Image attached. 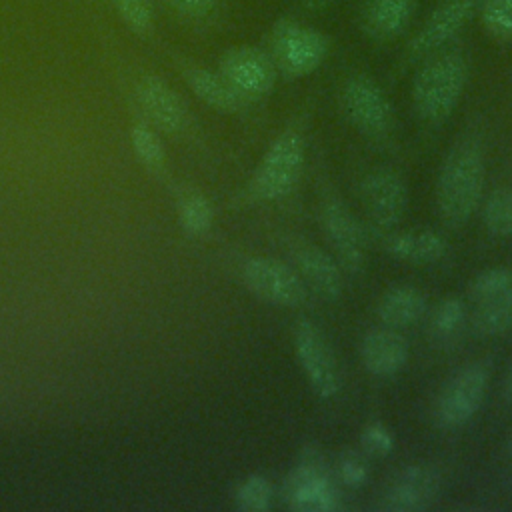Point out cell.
I'll return each mask as SVG.
<instances>
[{
  "label": "cell",
  "mask_w": 512,
  "mask_h": 512,
  "mask_svg": "<svg viewBox=\"0 0 512 512\" xmlns=\"http://www.w3.org/2000/svg\"><path fill=\"white\" fill-rule=\"evenodd\" d=\"M484 226L494 236H512V190H496L482 210Z\"/></svg>",
  "instance_id": "obj_23"
},
{
  "label": "cell",
  "mask_w": 512,
  "mask_h": 512,
  "mask_svg": "<svg viewBox=\"0 0 512 512\" xmlns=\"http://www.w3.org/2000/svg\"><path fill=\"white\" fill-rule=\"evenodd\" d=\"M236 506L246 512H264L272 506L274 488L268 478L252 474L240 482L236 488Z\"/></svg>",
  "instance_id": "obj_24"
},
{
  "label": "cell",
  "mask_w": 512,
  "mask_h": 512,
  "mask_svg": "<svg viewBox=\"0 0 512 512\" xmlns=\"http://www.w3.org/2000/svg\"><path fill=\"white\" fill-rule=\"evenodd\" d=\"M242 278L246 288L260 300L296 308L306 300V284L300 274L288 264L274 258H250L242 266Z\"/></svg>",
  "instance_id": "obj_7"
},
{
  "label": "cell",
  "mask_w": 512,
  "mask_h": 512,
  "mask_svg": "<svg viewBox=\"0 0 512 512\" xmlns=\"http://www.w3.org/2000/svg\"><path fill=\"white\" fill-rule=\"evenodd\" d=\"M130 138H132V146H134L136 156L146 166H152V168L162 166V162H164V148H162L156 132H152L144 124H136L132 128V132H130Z\"/></svg>",
  "instance_id": "obj_30"
},
{
  "label": "cell",
  "mask_w": 512,
  "mask_h": 512,
  "mask_svg": "<svg viewBox=\"0 0 512 512\" xmlns=\"http://www.w3.org/2000/svg\"><path fill=\"white\" fill-rule=\"evenodd\" d=\"M502 392H504V400H506V404L512 408V364H510V368H508V374H506V380H504V388H502Z\"/></svg>",
  "instance_id": "obj_34"
},
{
  "label": "cell",
  "mask_w": 512,
  "mask_h": 512,
  "mask_svg": "<svg viewBox=\"0 0 512 512\" xmlns=\"http://www.w3.org/2000/svg\"><path fill=\"white\" fill-rule=\"evenodd\" d=\"M220 74L244 96H266L276 82V66L268 54L254 46H232L220 56Z\"/></svg>",
  "instance_id": "obj_9"
},
{
  "label": "cell",
  "mask_w": 512,
  "mask_h": 512,
  "mask_svg": "<svg viewBox=\"0 0 512 512\" xmlns=\"http://www.w3.org/2000/svg\"><path fill=\"white\" fill-rule=\"evenodd\" d=\"M186 82L202 102L216 110L236 112L246 102V98L220 72L190 68L186 70Z\"/></svg>",
  "instance_id": "obj_20"
},
{
  "label": "cell",
  "mask_w": 512,
  "mask_h": 512,
  "mask_svg": "<svg viewBox=\"0 0 512 512\" xmlns=\"http://www.w3.org/2000/svg\"><path fill=\"white\" fill-rule=\"evenodd\" d=\"M466 62L456 52L432 56L414 76L412 100L426 122H442L456 108L466 86Z\"/></svg>",
  "instance_id": "obj_2"
},
{
  "label": "cell",
  "mask_w": 512,
  "mask_h": 512,
  "mask_svg": "<svg viewBox=\"0 0 512 512\" xmlns=\"http://www.w3.org/2000/svg\"><path fill=\"white\" fill-rule=\"evenodd\" d=\"M338 476L348 488H358L366 482L368 466L362 454L356 450H344L338 458Z\"/></svg>",
  "instance_id": "obj_31"
},
{
  "label": "cell",
  "mask_w": 512,
  "mask_h": 512,
  "mask_svg": "<svg viewBox=\"0 0 512 512\" xmlns=\"http://www.w3.org/2000/svg\"><path fill=\"white\" fill-rule=\"evenodd\" d=\"M440 490V476L430 466L412 464L398 472L382 494V508L392 512H416L432 504Z\"/></svg>",
  "instance_id": "obj_12"
},
{
  "label": "cell",
  "mask_w": 512,
  "mask_h": 512,
  "mask_svg": "<svg viewBox=\"0 0 512 512\" xmlns=\"http://www.w3.org/2000/svg\"><path fill=\"white\" fill-rule=\"evenodd\" d=\"M302 2H304V6L310 8V10H322V8H326L332 0H302Z\"/></svg>",
  "instance_id": "obj_35"
},
{
  "label": "cell",
  "mask_w": 512,
  "mask_h": 512,
  "mask_svg": "<svg viewBox=\"0 0 512 512\" xmlns=\"http://www.w3.org/2000/svg\"><path fill=\"white\" fill-rule=\"evenodd\" d=\"M508 288H512V270L504 268V266L482 270L470 282V294L476 300L492 298V296H496V294H500V292H504Z\"/></svg>",
  "instance_id": "obj_28"
},
{
  "label": "cell",
  "mask_w": 512,
  "mask_h": 512,
  "mask_svg": "<svg viewBox=\"0 0 512 512\" xmlns=\"http://www.w3.org/2000/svg\"><path fill=\"white\" fill-rule=\"evenodd\" d=\"M386 250L394 258L410 264H430L444 258L448 244L440 234L432 230L402 232L386 238Z\"/></svg>",
  "instance_id": "obj_19"
},
{
  "label": "cell",
  "mask_w": 512,
  "mask_h": 512,
  "mask_svg": "<svg viewBox=\"0 0 512 512\" xmlns=\"http://www.w3.org/2000/svg\"><path fill=\"white\" fill-rule=\"evenodd\" d=\"M324 232L338 256V262L350 274H358L366 260V236L354 214L338 200H328L322 208Z\"/></svg>",
  "instance_id": "obj_11"
},
{
  "label": "cell",
  "mask_w": 512,
  "mask_h": 512,
  "mask_svg": "<svg viewBox=\"0 0 512 512\" xmlns=\"http://www.w3.org/2000/svg\"><path fill=\"white\" fill-rule=\"evenodd\" d=\"M506 450H508V458H510V462H512V434L508 436V444H506Z\"/></svg>",
  "instance_id": "obj_36"
},
{
  "label": "cell",
  "mask_w": 512,
  "mask_h": 512,
  "mask_svg": "<svg viewBox=\"0 0 512 512\" xmlns=\"http://www.w3.org/2000/svg\"><path fill=\"white\" fill-rule=\"evenodd\" d=\"M166 2L174 10H178L184 16H190V18H204L216 6V0H166Z\"/></svg>",
  "instance_id": "obj_33"
},
{
  "label": "cell",
  "mask_w": 512,
  "mask_h": 512,
  "mask_svg": "<svg viewBox=\"0 0 512 512\" xmlns=\"http://www.w3.org/2000/svg\"><path fill=\"white\" fill-rule=\"evenodd\" d=\"M418 0H368L362 10V26L376 40L400 36L410 24Z\"/></svg>",
  "instance_id": "obj_18"
},
{
  "label": "cell",
  "mask_w": 512,
  "mask_h": 512,
  "mask_svg": "<svg viewBox=\"0 0 512 512\" xmlns=\"http://www.w3.org/2000/svg\"><path fill=\"white\" fill-rule=\"evenodd\" d=\"M120 18L138 34H148L154 26V8L150 0H112Z\"/></svg>",
  "instance_id": "obj_29"
},
{
  "label": "cell",
  "mask_w": 512,
  "mask_h": 512,
  "mask_svg": "<svg viewBox=\"0 0 512 512\" xmlns=\"http://www.w3.org/2000/svg\"><path fill=\"white\" fill-rule=\"evenodd\" d=\"M294 262L306 288H312V292L324 300L340 298L344 288L342 266L326 250L312 244H300L294 250Z\"/></svg>",
  "instance_id": "obj_16"
},
{
  "label": "cell",
  "mask_w": 512,
  "mask_h": 512,
  "mask_svg": "<svg viewBox=\"0 0 512 512\" xmlns=\"http://www.w3.org/2000/svg\"><path fill=\"white\" fill-rule=\"evenodd\" d=\"M472 10L474 0H440L428 14L418 34L414 36L410 44L412 54L424 56L442 48L450 38H454L462 30Z\"/></svg>",
  "instance_id": "obj_14"
},
{
  "label": "cell",
  "mask_w": 512,
  "mask_h": 512,
  "mask_svg": "<svg viewBox=\"0 0 512 512\" xmlns=\"http://www.w3.org/2000/svg\"><path fill=\"white\" fill-rule=\"evenodd\" d=\"M342 106L350 122L372 136H380L390 128L392 108L384 92L364 76L350 78L342 88Z\"/></svg>",
  "instance_id": "obj_10"
},
{
  "label": "cell",
  "mask_w": 512,
  "mask_h": 512,
  "mask_svg": "<svg viewBox=\"0 0 512 512\" xmlns=\"http://www.w3.org/2000/svg\"><path fill=\"white\" fill-rule=\"evenodd\" d=\"M472 330L478 336H498L512 330V288L480 300L472 314Z\"/></svg>",
  "instance_id": "obj_22"
},
{
  "label": "cell",
  "mask_w": 512,
  "mask_h": 512,
  "mask_svg": "<svg viewBox=\"0 0 512 512\" xmlns=\"http://www.w3.org/2000/svg\"><path fill=\"white\" fill-rule=\"evenodd\" d=\"M284 496L290 508L304 512H324L336 506V490L328 478L322 456L308 448L286 478Z\"/></svg>",
  "instance_id": "obj_8"
},
{
  "label": "cell",
  "mask_w": 512,
  "mask_h": 512,
  "mask_svg": "<svg viewBox=\"0 0 512 512\" xmlns=\"http://www.w3.org/2000/svg\"><path fill=\"white\" fill-rule=\"evenodd\" d=\"M488 380L490 368L486 362H472L460 368L446 382L436 400L434 418L438 426L454 430L468 424L484 400Z\"/></svg>",
  "instance_id": "obj_5"
},
{
  "label": "cell",
  "mask_w": 512,
  "mask_h": 512,
  "mask_svg": "<svg viewBox=\"0 0 512 512\" xmlns=\"http://www.w3.org/2000/svg\"><path fill=\"white\" fill-rule=\"evenodd\" d=\"M484 154L476 140L462 138L446 154L436 186L438 214L450 228H460L476 210L484 188Z\"/></svg>",
  "instance_id": "obj_1"
},
{
  "label": "cell",
  "mask_w": 512,
  "mask_h": 512,
  "mask_svg": "<svg viewBox=\"0 0 512 512\" xmlns=\"http://www.w3.org/2000/svg\"><path fill=\"white\" fill-rule=\"evenodd\" d=\"M272 62L288 78H300L314 72L328 56V38L306 24L282 18L270 34Z\"/></svg>",
  "instance_id": "obj_3"
},
{
  "label": "cell",
  "mask_w": 512,
  "mask_h": 512,
  "mask_svg": "<svg viewBox=\"0 0 512 512\" xmlns=\"http://www.w3.org/2000/svg\"><path fill=\"white\" fill-rule=\"evenodd\" d=\"M304 164V140L296 130L282 132L266 150L262 156L254 180H252V192L260 200H278L286 196L294 184L298 182V176L302 172Z\"/></svg>",
  "instance_id": "obj_4"
},
{
  "label": "cell",
  "mask_w": 512,
  "mask_h": 512,
  "mask_svg": "<svg viewBox=\"0 0 512 512\" xmlns=\"http://www.w3.org/2000/svg\"><path fill=\"white\" fill-rule=\"evenodd\" d=\"M144 114L164 132H178L186 126V106L182 98L158 76H146L136 90Z\"/></svg>",
  "instance_id": "obj_15"
},
{
  "label": "cell",
  "mask_w": 512,
  "mask_h": 512,
  "mask_svg": "<svg viewBox=\"0 0 512 512\" xmlns=\"http://www.w3.org/2000/svg\"><path fill=\"white\" fill-rule=\"evenodd\" d=\"M464 320H466V306H464V302L454 298V296L444 298L436 306V310L432 314V322H430L432 334L436 338H440V340L450 338V336H454L462 328Z\"/></svg>",
  "instance_id": "obj_26"
},
{
  "label": "cell",
  "mask_w": 512,
  "mask_h": 512,
  "mask_svg": "<svg viewBox=\"0 0 512 512\" xmlns=\"http://www.w3.org/2000/svg\"><path fill=\"white\" fill-rule=\"evenodd\" d=\"M480 18L486 32L498 40H512V0H484Z\"/></svg>",
  "instance_id": "obj_25"
},
{
  "label": "cell",
  "mask_w": 512,
  "mask_h": 512,
  "mask_svg": "<svg viewBox=\"0 0 512 512\" xmlns=\"http://www.w3.org/2000/svg\"><path fill=\"white\" fill-rule=\"evenodd\" d=\"M294 350L314 394L334 398L340 390V370L322 330L312 322H300L294 330Z\"/></svg>",
  "instance_id": "obj_6"
},
{
  "label": "cell",
  "mask_w": 512,
  "mask_h": 512,
  "mask_svg": "<svg viewBox=\"0 0 512 512\" xmlns=\"http://www.w3.org/2000/svg\"><path fill=\"white\" fill-rule=\"evenodd\" d=\"M426 312V296L414 286L390 288L378 304L380 320L390 328L416 324Z\"/></svg>",
  "instance_id": "obj_21"
},
{
  "label": "cell",
  "mask_w": 512,
  "mask_h": 512,
  "mask_svg": "<svg viewBox=\"0 0 512 512\" xmlns=\"http://www.w3.org/2000/svg\"><path fill=\"white\" fill-rule=\"evenodd\" d=\"M362 202L372 224L392 228L406 210V186L392 170H376L362 184Z\"/></svg>",
  "instance_id": "obj_13"
},
{
  "label": "cell",
  "mask_w": 512,
  "mask_h": 512,
  "mask_svg": "<svg viewBox=\"0 0 512 512\" xmlns=\"http://www.w3.org/2000/svg\"><path fill=\"white\" fill-rule=\"evenodd\" d=\"M364 368L378 376L388 378L398 374L408 360V344L394 328H372L364 334L360 344Z\"/></svg>",
  "instance_id": "obj_17"
},
{
  "label": "cell",
  "mask_w": 512,
  "mask_h": 512,
  "mask_svg": "<svg viewBox=\"0 0 512 512\" xmlns=\"http://www.w3.org/2000/svg\"><path fill=\"white\" fill-rule=\"evenodd\" d=\"M212 206L202 194H190L180 206V222L190 234H204L212 224Z\"/></svg>",
  "instance_id": "obj_27"
},
{
  "label": "cell",
  "mask_w": 512,
  "mask_h": 512,
  "mask_svg": "<svg viewBox=\"0 0 512 512\" xmlns=\"http://www.w3.org/2000/svg\"><path fill=\"white\" fill-rule=\"evenodd\" d=\"M360 446L366 454L372 456H386L392 452L394 440L392 434L388 432V428L380 422H372L364 428L362 436H360Z\"/></svg>",
  "instance_id": "obj_32"
}]
</instances>
